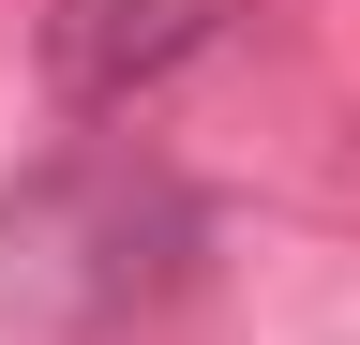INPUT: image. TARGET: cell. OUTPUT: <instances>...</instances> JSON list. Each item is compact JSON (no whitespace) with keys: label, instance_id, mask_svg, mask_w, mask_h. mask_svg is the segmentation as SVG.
Returning a JSON list of instances; mask_svg holds the SVG:
<instances>
[{"label":"cell","instance_id":"cell-1","mask_svg":"<svg viewBox=\"0 0 360 345\" xmlns=\"http://www.w3.org/2000/svg\"><path fill=\"white\" fill-rule=\"evenodd\" d=\"M210 271V195L165 150H45L30 181H0V315L30 330H135Z\"/></svg>","mask_w":360,"mask_h":345},{"label":"cell","instance_id":"cell-2","mask_svg":"<svg viewBox=\"0 0 360 345\" xmlns=\"http://www.w3.org/2000/svg\"><path fill=\"white\" fill-rule=\"evenodd\" d=\"M225 30H240V0H45L30 15V60L60 105H150L165 75H195Z\"/></svg>","mask_w":360,"mask_h":345}]
</instances>
